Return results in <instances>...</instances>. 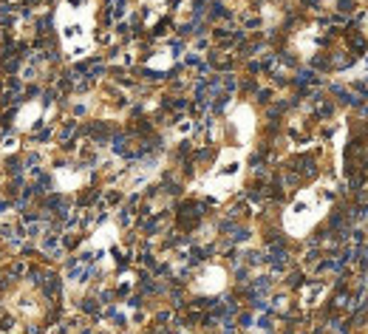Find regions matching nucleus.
Instances as JSON below:
<instances>
[{"instance_id": "f257e3e1", "label": "nucleus", "mask_w": 368, "mask_h": 334, "mask_svg": "<svg viewBox=\"0 0 368 334\" xmlns=\"http://www.w3.org/2000/svg\"><path fill=\"white\" fill-rule=\"evenodd\" d=\"M331 202H334V185H329V182H320V185L298 193V199L286 210V230L295 238H303L312 227H317L323 221Z\"/></svg>"}]
</instances>
